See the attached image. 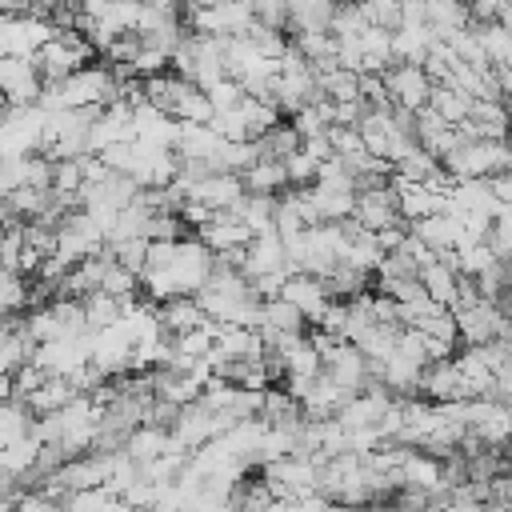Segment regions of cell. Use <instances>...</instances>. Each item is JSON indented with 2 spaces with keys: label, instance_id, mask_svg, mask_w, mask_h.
Listing matches in <instances>:
<instances>
[{
  "label": "cell",
  "instance_id": "cell-1",
  "mask_svg": "<svg viewBox=\"0 0 512 512\" xmlns=\"http://www.w3.org/2000/svg\"><path fill=\"white\" fill-rule=\"evenodd\" d=\"M384 88L392 92V96H400V104L404 108H420L436 88L428 84V76L416 68V64H404V68H396V72H388L384 76Z\"/></svg>",
  "mask_w": 512,
  "mask_h": 512
},
{
  "label": "cell",
  "instance_id": "cell-2",
  "mask_svg": "<svg viewBox=\"0 0 512 512\" xmlns=\"http://www.w3.org/2000/svg\"><path fill=\"white\" fill-rule=\"evenodd\" d=\"M420 284L428 288V296H432L436 304L456 300V276L448 272V264H444V260H432V264L420 272Z\"/></svg>",
  "mask_w": 512,
  "mask_h": 512
}]
</instances>
